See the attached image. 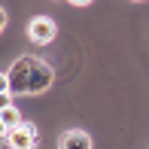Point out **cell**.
<instances>
[{
  "instance_id": "obj_5",
  "label": "cell",
  "mask_w": 149,
  "mask_h": 149,
  "mask_svg": "<svg viewBox=\"0 0 149 149\" xmlns=\"http://www.w3.org/2000/svg\"><path fill=\"white\" fill-rule=\"evenodd\" d=\"M18 125H22L18 107H12V104H3V110H0V128H3V134H6V131H12V128H18Z\"/></svg>"
},
{
  "instance_id": "obj_4",
  "label": "cell",
  "mask_w": 149,
  "mask_h": 149,
  "mask_svg": "<svg viewBox=\"0 0 149 149\" xmlns=\"http://www.w3.org/2000/svg\"><path fill=\"white\" fill-rule=\"evenodd\" d=\"M91 134L82 131V128H70L58 137V149H91Z\"/></svg>"
},
{
  "instance_id": "obj_1",
  "label": "cell",
  "mask_w": 149,
  "mask_h": 149,
  "mask_svg": "<svg viewBox=\"0 0 149 149\" xmlns=\"http://www.w3.org/2000/svg\"><path fill=\"white\" fill-rule=\"evenodd\" d=\"M6 79H9L12 94H43L55 82V70L37 55H22L9 64Z\"/></svg>"
},
{
  "instance_id": "obj_6",
  "label": "cell",
  "mask_w": 149,
  "mask_h": 149,
  "mask_svg": "<svg viewBox=\"0 0 149 149\" xmlns=\"http://www.w3.org/2000/svg\"><path fill=\"white\" fill-rule=\"evenodd\" d=\"M73 6H85V3H91V0H70Z\"/></svg>"
},
{
  "instance_id": "obj_3",
  "label": "cell",
  "mask_w": 149,
  "mask_h": 149,
  "mask_svg": "<svg viewBox=\"0 0 149 149\" xmlns=\"http://www.w3.org/2000/svg\"><path fill=\"white\" fill-rule=\"evenodd\" d=\"M55 33H58V24L52 22L49 15H33L31 22H28V37H31V43H37V46L52 43Z\"/></svg>"
},
{
  "instance_id": "obj_2",
  "label": "cell",
  "mask_w": 149,
  "mask_h": 149,
  "mask_svg": "<svg viewBox=\"0 0 149 149\" xmlns=\"http://www.w3.org/2000/svg\"><path fill=\"white\" fill-rule=\"evenodd\" d=\"M37 140H40V131L33 122H22L18 128L3 134V149H37Z\"/></svg>"
}]
</instances>
